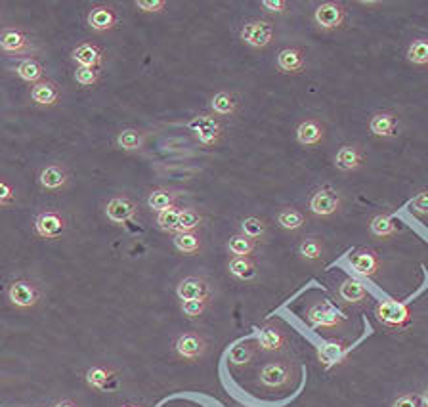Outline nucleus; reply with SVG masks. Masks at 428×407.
Listing matches in <instances>:
<instances>
[{"label": "nucleus", "instance_id": "obj_28", "mask_svg": "<svg viewBox=\"0 0 428 407\" xmlns=\"http://www.w3.org/2000/svg\"><path fill=\"white\" fill-rule=\"evenodd\" d=\"M19 78H24L25 83H41L42 75H44V67L41 61H36L35 58H25L16 67Z\"/></svg>", "mask_w": 428, "mask_h": 407}, {"label": "nucleus", "instance_id": "obj_49", "mask_svg": "<svg viewBox=\"0 0 428 407\" xmlns=\"http://www.w3.org/2000/svg\"><path fill=\"white\" fill-rule=\"evenodd\" d=\"M54 407H78V406L71 400H61V401H58V403H56Z\"/></svg>", "mask_w": 428, "mask_h": 407}, {"label": "nucleus", "instance_id": "obj_48", "mask_svg": "<svg viewBox=\"0 0 428 407\" xmlns=\"http://www.w3.org/2000/svg\"><path fill=\"white\" fill-rule=\"evenodd\" d=\"M14 203V190L10 184L0 180V205Z\"/></svg>", "mask_w": 428, "mask_h": 407}, {"label": "nucleus", "instance_id": "obj_23", "mask_svg": "<svg viewBox=\"0 0 428 407\" xmlns=\"http://www.w3.org/2000/svg\"><path fill=\"white\" fill-rule=\"evenodd\" d=\"M339 294L340 299L348 302V304H362L363 300L367 299V289H365V285L362 282L348 277V279L340 283Z\"/></svg>", "mask_w": 428, "mask_h": 407}, {"label": "nucleus", "instance_id": "obj_22", "mask_svg": "<svg viewBox=\"0 0 428 407\" xmlns=\"http://www.w3.org/2000/svg\"><path fill=\"white\" fill-rule=\"evenodd\" d=\"M228 269L233 277H238L241 282H253L256 279V264L250 260L249 257H233L230 262H228Z\"/></svg>", "mask_w": 428, "mask_h": 407}, {"label": "nucleus", "instance_id": "obj_11", "mask_svg": "<svg viewBox=\"0 0 428 407\" xmlns=\"http://www.w3.org/2000/svg\"><path fill=\"white\" fill-rule=\"evenodd\" d=\"M176 294H178L180 300H203V302H207L210 287H208L207 279L190 276L178 283Z\"/></svg>", "mask_w": 428, "mask_h": 407}, {"label": "nucleus", "instance_id": "obj_1", "mask_svg": "<svg viewBox=\"0 0 428 407\" xmlns=\"http://www.w3.org/2000/svg\"><path fill=\"white\" fill-rule=\"evenodd\" d=\"M374 316L379 319V324H382L388 329H402L409 324L411 319L409 308L404 302L394 299L381 300L374 308Z\"/></svg>", "mask_w": 428, "mask_h": 407}, {"label": "nucleus", "instance_id": "obj_46", "mask_svg": "<svg viewBox=\"0 0 428 407\" xmlns=\"http://www.w3.org/2000/svg\"><path fill=\"white\" fill-rule=\"evenodd\" d=\"M136 6L142 10V12H163L165 6H167V2L165 0H138Z\"/></svg>", "mask_w": 428, "mask_h": 407}, {"label": "nucleus", "instance_id": "obj_18", "mask_svg": "<svg viewBox=\"0 0 428 407\" xmlns=\"http://www.w3.org/2000/svg\"><path fill=\"white\" fill-rule=\"evenodd\" d=\"M117 24V14L111 6H96L88 14V25L98 33L113 29Z\"/></svg>", "mask_w": 428, "mask_h": 407}, {"label": "nucleus", "instance_id": "obj_25", "mask_svg": "<svg viewBox=\"0 0 428 407\" xmlns=\"http://www.w3.org/2000/svg\"><path fill=\"white\" fill-rule=\"evenodd\" d=\"M39 182L44 190H61L67 184L66 168L60 165H50L41 172Z\"/></svg>", "mask_w": 428, "mask_h": 407}, {"label": "nucleus", "instance_id": "obj_36", "mask_svg": "<svg viewBox=\"0 0 428 407\" xmlns=\"http://www.w3.org/2000/svg\"><path fill=\"white\" fill-rule=\"evenodd\" d=\"M238 108V102H235V98L230 92H218L216 96L213 98V109L214 113L218 115H232Z\"/></svg>", "mask_w": 428, "mask_h": 407}, {"label": "nucleus", "instance_id": "obj_26", "mask_svg": "<svg viewBox=\"0 0 428 407\" xmlns=\"http://www.w3.org/2000/svg\"><path fill=\"white\" fill-rule=\"evenodd\" d=\"M277 67L283 73H300L304 67V54L300 48H285L277 56Z\"/></svg>", "mask_w": 428, "mask_h": 407}, {"label": "nucleus", "instance_id": "obj_34", "mask_svg": "<svg viewBox=\"0 0 428 407\" xmlns=\"http://www.w3.org/2000/svg\"><path fill=\"white\" fill-rule=\"evenodd\" d=\"M174 199H176V195L173 192H168V190H155V192L149 193L148 205L149 209L160 212V210H167L168 207H173Z\"/></svg>", "mask_w": 428, "mask_h": 407}, {"label": "nucleus", "instance_id": "obj_15", "mask_svg": "<svg viewBox=\"0 0 428 407\" xmlns=\"http://www.w3.org/2000/svg\"><path fill=\"white\" fill-rule=\"evenodd\" d=\"M369 128L379 138H392L398 134V117L390 111L377 113L373 115V119L369 123Z\"/></svg>", "mask_w": 428, "mask_h": 407}, {"label": "nucleus", "instance_id": "obj_2", "mask_svg": "<svg viewBox=\"0 0 428 407\" xmlns=\"http://www.w3.org/2000/svg\"><path fill=\"white\" fill-rule=\"evenodd\" d=\"M306 318H308L312 327H329V329H333V327L342 325L346 316L345 311L339 310L331 302H315L306 311Z\"/></svg>", "mask_w": 428, "mask_h": 407}, {"label": "nucleus", "instance_id": "obj_39", "mask_svg": "<svg viewBox=\"0 0 428 407\" xmlns=\"http://www.w3.org/2000/svg\"><path fill=\"white\" fill-rule=\"evenodd\" d=\"M241 230H243L245 237L249 239H262L264 234H266V224L260 220V218H255V216H249L241 222Z\"/></svg>", "mask_w": 428, "mask_h": 407}, {"label": "nucleus", "instance_id": "obj_20", "mask_svg": "<svg viewBox=\"0 0 428 407\" xmlns=\"http://www.w3.org/2000/svg\"><path fill=\"white\" fill-rule=\"evenodd\" d=\"M73 60L77 61L78 67H92L98 69L101 63V50L92 42H83L73 50Z\"/></svg>", "mask_w": 428, "mask_h": 407}, {"label": "nucleus", "instance_id": "obj_38", "mask_svg": "<svg viewBox=\"0 0 428 407\" xmlns=\"http://www.w3.org/2000/svg\"><path fill=\"white\" fill-rule=\"evenodd\" d=\"M178 218H180V209L176 207H168L167 210H160L159 216H157V226H159L163 232H176L178 228Z\"/></svg>", "mask_w": 428, "mask_h": 407}, {"label": "nucleus", "instance_id": "obj_33", "mask_svg": "<svg viewBox=\"0 0 428 407\" xmlns=\"http://www.w3.org/2000/svg\"><path fill=\"white\" fill-rule=\"evenodd\" d=\"M407 60L415 66H428V38H417L407 48Z\"/></svg>", "mask_w": 428, "mask_h": 407}, {"label": "nucleus", "instance_id": "obj_7", "mask_svg": "<svg viewBox=\"0 0 428 407\" xmlns=\"http://www.w3.org/2000/svg\"><path fill=\"white\" fill-rule=\"evenodd\" d=\"M35 232L42 239H58L66 232V218L54 210H46L36 216Z\"/></svg>", "mask_w": 428, "mask_h": 407}, {"label": "nucleus", "instance_id": "obj_30", "mask_svg": "<svg viewBox=\"0 0 428 407\" xmlns=\"http://www.w3.org/2000/svg\"><path fill=\"white\" fill-rule=\"evenodd\" d=\"M174 247H176L180 252L193 254V252H197L201 249V239H199V235L193 234V232H176V235H174Z\"/></svg>", "mask_w": 428, "mask_h": 407}, {"label": "nucleus", "instance_id": "obj_27", "mask_svg": "<svg viewBox=\"0 0 428 407\" xmlns=\"http://www.w3.org/2000/svg\"><path fill=\"white\" fill-rule=\"evenodd\" d=\"M323 134H325L323 126L320 123H315V120H304L297 128V140L302 145L320 144L323 140Z\"/></svg>", "mask_w": 428, "mask_h": 407}, {"label": "nucleus", "instance_id": "obj_16", "mask_svg": "<svg viewBox=\"0 0 428 407\" xmlns=\"http://www.w3.org/2000/svg\"><path fill=\"white\" fill-rule=\"evenodd\" d=\"M0 48L10 54H24L29 52L31 44L29 38L18 29H4L0 31Z\"/></svg>", "mask_w": 428, "mask_h": 407}, {"label": "nucleus", "instance_id": "obj_29", "mask_svg": "<svg viewBox=\"0 0 428 407\" xmlns=\"http://www.w3.org/2000/svg\"><path fill=\"white\" fill-rule=\"evenodd\" d=\"M255 358V350L250 346L249 342H238V344H233L230 348V352H228V361L232 364V366H249L250 361Z\"/></svg>", "mask_w": 428, "mask_h": 407}, {"label": "nucleus", "instance_id": "obj_35", "mask_svg": "<svg viewBox=\"0 0 428 407\" xmlns=\"http://www.w3.org/2000/svg\"><path fill=\"white\" fill-rule=\"evenodd\" d=\"M228 251L232 252L233 257H249L250 252L255 251V241L241 235H233L232 239L228 241Z\"/></svg>", "mask_w": 428, "mask_h": 407}, {"label": "nucleus", "instance_id": "obj_3", "mask_svg": "<svg viewBox=\"0 0 428 407\" xmlns=\"http://www.w3.org/2000/svg\"><path fill=\"white\" fill-rule=\"evenodd\" d=\"M260 384L266 388H287L292 383V367L283 361H270L260 369Z\"/></svg>", "mask_w": 428, "mask_h": 407}, {"label": "nucleus", "instance_id": "obj_51", "mask_svg": "<svg viewBox=\"0 0 428 407\" xmlns=\"http://www.w3.org/2000/svg\"><path fill=\"white\" fill-rule=\"evenodd\" d=\"M121 407H140V406H134V403H126V406H121Z\"/></svg>", "mask_w": 428, "mask_h": 407}, {"label": "nucleus", "instance_id": "obj_17", "mask_svg": "<svg viewBox=\"0 0 428 407\" xmlns=\"http://www.w3.org/2000/svg\"><path fill=\"white\" fill-rule=\"evenodd\" d=\"M115 381H117V371L109 369V367L96 366L86 371V384L90 388L111 390L115 388Z\"/></svg>", "mask_w": 428, "mask_h": 407}, {"label": "nucleus", "instance_id": "obj_50", "mask_svg": "<svg viewBox=\"0 0 428 407\" xmlns=\"http://www.w3.org/2000/svg\"><path fill=\"white\" fill-rule=\"evenodd\" d=\"M421 400L422 403H424V407H428V386L421 392Z\"/></svg>", "mask_w": 428, "mask_h": 407}, {"label": "nucleus", "instance_id": "obj_37", "mask_svg": "<svg viewBox=\"0 0 428 407\" xmlns=\"http://www.w3.org/2000/svg\"><path fill=\"white\" fill-rule=\"evenodd\" d=\"M117 144L126 151H136L142 148L143 136L138 130H134V128H126V130H123L117 136Z\"/></svg>", "mask_w": 428, "mask_h": 407}, {"label": "nucleus", "instance_id": "obj_24", "mask_svg": "<svg viewBox=\"0 0 428 407\" xmlns=\"http://www.w3.org/2000/svg\"><path fill=\"white\" fill-rule=\"evenodd\" d=\"M258 344H260L262 350L277 352V350L285 346V335L274 325H266V327H262L258 331Z\"/></svg>", "mask_w": 428, "mask_h": 407}, {"label": "nucleus", "instance_id": "obj_13", "mask_svg": "<svg viewBox=\"0 0 428 407\" xmlns=\"http://www.w3.org/2000/svg\"><path fill=\"white\" fill-rule=\"evenodd\" d=\"M348 262L357 276L362 277H373L379 272V258L371 249H357L352 252Z\"/></svg>", "mask_w": 428, "mask_h": 407}, {"label": "nucleus", "instance_id": "obj_19", "mask_svg": "<svg viewBox=\"0 0 428 407\" xmlns=\"http://www.w3.org/2000/svg\"><path fill=\"white\" fill-rule=\"evenodd\" d=\"M31 100L36 105H54L60 100V88L52 81H41L31 88Z\"/></svg>", "mask_w": 428, "mask_h": 407}, {"label": "nucleus", "instance_id": "obj_4", "mask_svg": "<svg viewBox=\"0 0 428 407\" xmlns=\"http://www.w3.org/2000/svg\"><path fill=\"white\" fill-rule=\"evenodd\" d=\"M8 299L19 310H29L39 304L41 293L35 287V283L27 282V279H16L8 287Z\"/></svg>", "mask_w": 428, "mask_h": 407}, {"label": "nucleus", "instance_id": "obj_31", "mask_svg": "<svg viewBox=\"0 0 428 407\" xmlns=\"http://www.w3.org/2000/svg\"><path fill=\"white\" fill-rule=\"evenodd\" d=\"M277 222H280V226L283 230L295 232V230H300L304 226V215L300 212V210L287 207V209L280 210V215H277Z\"/></svg>", "mask_w": 428, "mask_h": 407}, {"label": "nucleus", "instance_id": "obj_32", "mask_svg": "<svg viewBox=\"0 0 428 407\" xmlns=\"http://www.w3.org/2000/svg\"><path fill=\"white\" fill-rule=\"evenodd\" d=\"M371 232L377 237H390L396 234V222L390 215H377L371 220Z\"/></svg>", "mask_w": 428, "mask_h": 407}, {"label": "nucleus", "instance_id": "obj_45", "mask_svg": "<svg viewBox=\"0 0 428 407\" xmlns=\"http://www.w3.org/2000/svg\"><path fill=\"white\" fill-rule=\"evenodd\" d=\"M392 407H424L421 400V394H402L394 400Z\"/></svg>", "mask_w": 428, "mask_h": 407}, {"label": "nucleus", "instance_id": "obj_47", "mask_svg": "<svg viewBox=\"0 0 428 407\" xmlns=\"http://www.w3.org/2000/svg\"><path fill=\"white\" fill-rule=\"evenodd\" d=\"M262 8L266 12L281 14L287 10V2H283V0H262Z\"/></svg>", "mask_w": 428, "mask_h": 407}, {"label": "nucleus", "instance_id": "obj_41", "mask_svg": "<svg viewBox=\"0 0 428 407\" xmlns=\"http://www.w3.org/2000/svg\"><path fill=\"white\" fill-rule=\"evenodd\" d=\"M201 215L193 209H184L180 210V218H178V228L176 232H193L195 228H199L201 224Z\"/></svg>", "mask_w": 428, "mask_h": 407}, {"label": "nucleus", "instance_id": "obj_14", "mask_svg": "<svg viewBox=\"0 0 428 407\" xmlns=\"http://www.w3.org/2000/svg\"><path fill=\"white\" fill-rule=\"evenodd\" d=\"M138 212L134 201L126 197H113L106 205V215L113 224H126L131 222Z\"/></svg>", "mask_w": 428, "mask_h": 407}, {"label": "nucleus", "instance_id": "obj_21", "mask_svg": "<svg viewBox=\"0 0 428 407\" xmlns=\"http://www.w3.org/2000/svg\"><path fill=\"white\" fill-rule=\"evenodd\" d=\"M362 150L357 148V145H342L339 151H337V155H335V165L340 170H356L360 165H362Z\"/></svg>", "mask_w": 428, "mask_h": 407}, {"label": "nucleus", "instance_id": "obj_40", "mask_svg": "<svg viewBox=\"0 0 428 407\" xmlns=\"http://www.w3.org/2000/svg\"><path fill=\"white\" fill-rule=\"evenodd\" d=\"M298 252L304 260H320L323 257V245H321L320 239L315 237H306V239L300 243L298 247Z\"/></svg>", "mask_w": 428, "mask_h": 407}, {"label": "nucleus", "instance_id": "obj_5", "mask_svg": "<svg viewBox=\"0 0 428 407\" xmlns=\"http://www.w3.org/2000/svg\"><path fill=\"white\" fill-rule=\"evenodd\" d=\"M241 38L253 48H264L274 38V25L266 19H253L243 25Z\"/></svg>", "mask_w": 428, "mask_h": 407}, {"label": "nucleus", "instance_id": "obj_9", "mask_svg": "<svg viewBox=\"0 0 428 407\" xmlns=\"http://www.w3.org/2000/svg\"><path fill=\"white\" fill-rule=\"evenodd\" d=\"M174 350L180 358L184 359H199L207 352V341L197 333H184L174 342Z\"/></svg>", "mask_w": 428, "mask_h": 407}, {"label": "nucleus", "instance_id": "obj_42", "mask_svg": "<svg viewBox=\"0 0 428 407\" xmlns=\"http://www.w3.org/2000/svg\"><path fill=\"white\" fill-rule=\"evenodd\" d=\"M180 308H182V314L185 318L195 319L203 316V311L207 308V302H203V300H182Z\"/></svg>", "mask_w": 428, "mask_h": 407}, {"label": "nucleus", "instance_id": "obj_43", "mask_svg": "<svg viewBox=\"0 0 428 407\" xmlns=\"http://www.w3.org/2000/svg\"><path fill=\"white\" fill-rule=\"evenodd\" d=\"M409 210L417 216H427L428 215V190L424 192H419L415 197L409 201Z\"/></svg>", "mask_w": 428, "mask_h": 407}, {"label": "nucleus", "instance_id": "obj_44", "mask_svg": "<svg viewBox=\"0 0 428 407\" xmlns=\"http://www.w3.org/2000/svg\"><path fill=\"white\" fill-rule=\"evenodd\" d=\"M98 77H100V73L92 67H77V71H75V81L81 86H92V84H96Z\"/></svg>", "mask_w": 428, "mask_h": 407}, {"label": "nucleus", "instance_id": "obj_12", "mask_svg": "<svg viewBox=\"0 0 428 407\" xmlns=\"http://www.w3.org/2000/svg\"><path fill=\"white\" fill-rule=\"evenodd\" d=\"M190 128L197 134L199 142L205 145H213L220 138V125L214 120V117L208 115H199L190 123Z\"/></svg>", "mask_w": 428, "mask_h": 407}, {"label": "nucleus", "instance_id": "obj_6", "mask_svg": "<svg viewBox=\"0 0 428 407\" xmlns=\"http://www.w3.org/2000/svg\"><path fill=\"white\" fill-rule=\"evenodd\" d=\"M340 205H342V199H340L339 192L329 186L317 190L310 199V210L315 216H333L335 212L340 210Z\"/></svg>", "mask_w": 428, "mask_h": 407}, {"label": "nucleus", "instance_id": "obj_10", "mask_svg": "<svg viewBox=\"0 0 428 407\" xmlns=\"http://www.w3.org/2000/svg\"><path fill=\"white\" fill-rule=\"evenodd\" d=\"M314 19L321 29H337L345 21V8L339 2H325L315 8Z\"/></svg>", "mask_w": 428, "mask_h": 407}, {"label": "nucleus", "instance_id": "obj_8", "mask_svg": "<svg viewBox=\"0 0 428 407\" xmlns=\"http://www.w3.org/2000/svg\"><path fill=\"white\" fill-rule=\"evenodd\" d=\"M346 356H348V346L342 341H325L317 346V359L325 369H333V367L345 364Z\"/></svg>", "mask_w": 428, "mask_h": 407}]
</instances>
